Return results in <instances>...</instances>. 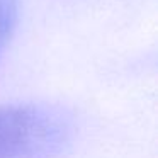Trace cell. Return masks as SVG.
Returning a JSON list of instances; mask_svg holds the SVG:
<instances>
[{"label": "cell", "instance_id": "cell-1", "mask_svg": "<svg viewBox=\"0 0 158 158\" xmlns=\"http://www.w3.org/2000/svg\"><path fill=\"white\" fill-rule=\"evenodd\" d=\"M73 124L46 104H0V158H51L70 143Z\"/></svg>", "mask_w": 158, "mask_h": 158}, {"label": "cell", "instance_id": "cell-2", "mask_svg": "<svg viewBox=\"0 0 158 158\" xmlns=\"http://www.w3.org/2000/svg\"><path fill=\"white\" fill-rule=\"evenodd\" d=\"M19 19L17 0H0V58L14 36Z\"/></svg>", "mask_w": 158, "mask_h": 158}]
</instances>
